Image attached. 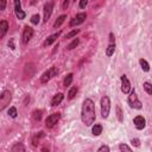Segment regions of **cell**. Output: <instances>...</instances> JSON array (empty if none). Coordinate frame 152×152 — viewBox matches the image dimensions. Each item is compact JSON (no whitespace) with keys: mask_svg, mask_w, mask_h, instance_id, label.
<instances>
[{"mask_svg":"<svg viewBox=\"0 0 152 152\" xmlns=\"http://www.w3.org/2000/svg\"><path fill=\"white\" fill-rule=\"evenodd\" d=\"M95 105L92 99H85L81 110V120L86 126H92L95 123Z\"/></svg>","mask_w":152,"mask_h":152,"instance_id":"6da1fadb","label":"cell"},{"mask_svg":"<svg viewBox=\"0 0 152 152\" xmlns=\"http://www.w3.org/2000/svg\"><path fill=\"white\" fill-rule=\"evenodd\" d=\"M127 104L130 105L131 108H134V109H141V108H143V104H141V102H140V100L138 99V95L136 94L134 89H133V90H131V93L128 94Z\"/></svg>","mask_w":152,"mask_h":152,"instance_id":"7a4b0ae2","label":"cell"},{"mask_svg":"<svg viewBox=\"0 0 152 152\" xmlns=\"http://www.w3.org/2000/svg\"><path fill=\"white\" fill-rule=\"evenodd\" d=\"M101 117L104 119H107L109 117V112H110V100L107 95L101 97Z\"/></svg>","mask_w":152,"mask_h":152,"instance_id":"3957f363","label":"cell"},{"mask_svg":"<svg viewBox=\"0 0 152 152\" xmlns=\"http://www.w3.org/2000/svg\"><path fill=\"white\" fill-rule=\"evenodd\" d=\"M12 100V94L10 90H4V92L1 93V95H0V110H5V108L10 105V102H11Z\"/></svg>","mask_w":152,"mask_h":152,"instance_id":"277c9868","label":"cell"},{"mask_svg":"<svg viewBox=\"0 0 152 152\" xmlns=\"http://www.w3.org/2000/svg\"><path fill=\"white\" fill-rule=\"evenodd\" d=\"M57 74H58V69L56 67H51L49 70H46L42 76H40V82H42V83H48L49 81L51 80L52 77H55Z\"/></svg>","mask_w":152,"mask_h":152,"instance_id":"5b68a950","label":"cell"},{"mask_svg":"<svg viewBox=\"0 0 152 152\" xmlns=\"http://www.w3.org/2000/svg\"><path fill=\"white\" fill-rule=\"evenodd\" d=\"M114 51H115V37H114L113 32H110L109 33V42H108V45L106 49V56L112 57L114 55Z\"/></svg>","mask_w":152,"mask_h":152,"instance_id":"8992f818","label":"cell"},{"mask_svg":"<svg viewBox=\"0 0 152 152\" xmlns=\"http://www.w3.org/2000/svg\"><path fill=\"white\" fill-rule=\"evenodd\" d=\"M120 81H121V92L124 94H130L131 90H132V86H131L128 77L124 74V75L120 76Z\"/></svg>","mask_w":152,"mask_h":152,"instance_id":"52a82bcc","label":"cell"},{"mask_svg":"<svg viewBox=\"0 0 152 152\" xmlns=\"http://www.w3.org/2000/svg\"><path fill=\"white\" fill-rule=\"evenodd\" d=\"M61 119V114L59 113H52V114H50L46 119H45V126L48 128H52L58 121Z\"/></svg>","mask_w":152,"mask_h":152,"instance_id":"ba28073f","label":"cell"},{"mask_svg":"<svg viewBox=\"0 0 152 152\" xmlns=\"http://www.w3.org/2000/svg\"><path fill=\"white\" fill-rule=\"evenodd\" d=\"M87 19V13L85 12H81V13H77L76 17H74L72 20H70V23H69V26L70 27H73V26H77L80 24H82L85 23V20Z\"/></svg>","mask_w":152,"mask_h":152,"instance_id":"9c48e42d","label":"cell"},{"mask_svg":"<svg viewBox=\"0 0 152 152\" xmlns=\"http://www.w3.org/2000/svg\"><path fill=\"white\" fill-rule=\"evenodd\" d=\"M13 4H14V13H16V17H17L19 20L25 19L26 13L23 11V8H22V3H20V0H14Z\"/></svg>","mask_w":152,"mask_h":152,"instance_id":"30bf717a","label":"cell"},{"mask_svg":"<svg viewBox=\"0 0 152 152\" xmlns=\"http://www.w3.org/2000/svg\"><path fill=\"white\" fill-rule=\"evenodd\" d=\"M33 37V29L30 27V26H25L24 30H23V35H22V40H23V44H27L30 40H31V38Z\"/></svg>","mask_w":152,"mask_h":152,"instance_id":"8fae6325","label":"cell"},{"mask_svg":"<svg viewBox=\"0 0 152 152\" xmlns=\"http://www.w3.org/2000/svg\"><path fill=\"white\" fill-rule=\"evenodd\" d=\"M52 10H54V1H48L45 5H44V18H43V22L44 23H46L48 20H49V18H50V16H51V13H52Z\"/></svg>","mask_w":152,"mask_h":152,"instance_id":"7c38bea8","label":"cell"},{"mask_svg":"<svg viewBox=\"0 0 152 152\" xmlns=\"http://www.w3.org/2000/svg\"><path fill=\"white\" fill-rule=\"evenodd\" d=\"M133 124H134V126H136L137 130L141 131V130H144L145 126H146V120H145V118L143 115H137L133 119Z\"/></svg>","mask_w":152,"mask_h":152,"instance_id":"4fadbf2b","label":"cell"},{"mask_svg":"<svg viewBox=\"0 0 152 152\" xmlns=\"http://www.w3.org/2000/svg\"><path fill=\"white\" fill-rule=\"evenodd\" d=\"M59 36H61V31H58L57 33H54V35H51V36H49V37L45 39V42L43 43V46H50L51 44H54Z\"/></svg>","mask_w":152,"mask_h":152,"instance_id":"5bb4252c","label":"cell"},{"mask_svg":"<svg viewBox=\"0 0 152 152\" xmlns=\"http://www.w3.org/2000/svg\"><path fill=\"white\" fill-rule=\"evenodd\" d=\"M63 99H64V94L63 93H57L51 100V106L56 107V106L61 105V104H62V101H63Z\"/></svg>","mask_w":152,"mask_h":152,"instance_id":"9a60e30c","label":"cell"},{"mask_svg":"<svg viewBox=\"0 0 152 152\" xmlns=\"http://www.w3.org/2000/svg\"><path fill=\"white\" fill-rule=\"evenodd\" d=\"M7 31H8V23L6 20H1L0 22V38H4Z\"/></svg>","mask_w":152,"mask_h":152,"instance_id":"2e32d148","label":"cell"},{"mask_svg":"<svg viewBox=\"0 0 152 152\" xmlns=\"http://www.w3.org/2000/svg\"><path fill=\"white\" fill-rule=\"evenodd\" d=\"M43 137H44V132H43V131H40V132H38V133H36L33 136V138H32V145H33V147L38 146L39 141H40V138H43Z\"/></svg>","mask_w":152,"mask_h":152,"instance_id":"e0dca14e","label":"cell"},{"mask_svg":"<svg viewBox=\"0 0 152 152\" xmlns=\"http://www.w3.org/2000/svg\"><path fill=\"white\" fill-rule=\"evenodd\" d=\"M102 130H104L102 125H101V124H95V125L93 126V128H92V133H93L95 137H97V136H100L101 133H102Z\"/></svg>","mask_w":152,"mask_h":152,"instance_id":"ac0fdd59","label":"cell"},{"mask_svg":"<svg viewBox=\"0 0 152 152\" xmlns=\"http://www.w3.org/2000/svg\"><path fill=\"white\" fill-rule=\"evenodd\" d=\"M139 64H140L141 69H143V72H145V73L150 72V64H149V62H147L146 59L140 58V59H139Z\"/></svg>","mask_w":152,"mask_h":152,"instance_id":"d6986e66","label":"cell"},{"mask_svg":"<svg viewBox=\"0 0 152 152\" xmlns=\"http://www.w3.org/2000/svg\"><path fill=\"white\" fill-rule=\"evenodd\" d=\"M73 80H74V74L73 73H70V74H68L67 76H65V78H64V81H63V86L67 88V87H69L70 85L73 83Z\"/></svg>","mask_w":152,"mask_h":152,"instance_id":"ffe728a7","label":"cell"},{"mask_svg":"<svg viewBox=\"0 0 152 152\" xmlns=\"http://www.w3.org/2000/svg\"><path fill=\"white\" fill-rule=\"evenodd\" d=\"M67 19V14H62V16H59L58 18H57V20L54 23V27L55 29H57V27H59L61 25H62L63 23H64V20Z\"/></svg>","mask_w":152,"mask_h":152,"instance_id":"44dd1931","label":"cell"},{"mask_svg":"<svg viewBox=\"0 0 152 152\" xmlns=\"http://www.w3.org/2000/svg\"><path fill=\"white\" fill-rule=\"evenodd\" d=\"M77 92H78V88H77L76 86L72 87V88L69 89V92H68V99H69V100H73V99L76 96Z\"/></svg>","mask_w":152,"mask_h":152,"instance_id":"7402d4cb","label":"cell"},{"mask_svg":"<svg viewBox=\"0 0 152 152\" xmlns=\"http://www.w3.org/2000/svg\"><path fill=\"white\" fill-rule=\"evenodd\" d=\"M25 146L23 145V144H16V145H13L12 146V149H11V151L12 152H25Z\"/></svg>","mask_w":152,"mask_h":152,"instance_id":"603a6c76","label":"cell"},{"mask_svg":"<svg viewBox=\"0 0 152 152\" xmlns=\"http://www.w3.org/2000/svg\"><path fill=\"white\" fill-rule=\"evenodd\" d=\"M117 117L119 123H124V114H123V110H121L120 105H117Z\"/></svg>","mask_w":152,"mask_h":152,"instance_id":"cb8c5ba5","label":"cell"},{"mask_svg":"<svg viewBox=\"0 0 152 152\" xmlns=\"http://www.w3.org/2000/svg\"><path fill=\"white\" fill-rule=\"evenodd\" d=\"M7 113H8V117H11L12 119H16L18 117V112H17V108L16 107H10Z\"/></svg>","mask_w":152,"mask_h":152,"instance_id":"d4e9b609","label":"cell"},{"mask_svg":"<svg viewBox=\"0 0 152 152\" xmlns=\"http://www.w3.org/2000/svg\"><path fill=\"white\" fill-rule=\"evenodd\" d=\"M143 87H144V90L149 95H152V85L150 82H144Z\"/></svg>","mask_w":152,"mask_h":152,"instance_id":"484cf974","label":"cell"},{"mask_svg":"<svg viewBox=\"0 0 152 152\" xmlns=\"http://www.w3.org/2000/svg\"><path fill=\"white\" fill-rule=\"evenodd\" d=\"M32 118H33L36 121H39L40 119H42V110H40V109H36L35 112L32 113Z\"/></svg>","mask_w":152,"mask_h":152,"instance_id":"4316f807","label":"cell"},{"mask_svg":"<svg viewBox=\"0 0 152 152\" xmlns=\"http://www.w3.org/2000/svg\"><path fill=\"white\" fill-rule=\"evenodd\" d=\"M78 44H80V39H78V38H75V39L73 40V42L67 46V49H68V50H73V49H75Z\"/></svg>","mask_w":152,"mask_h":152,"instance_id":"83f0119b","label":"cell"},{"mask_svg":"<svg viewBox=\"0 0 152 152\" xmlns=\"http://www.w3.org/2000/svg\"><path fill=\"white\" fill-rule=\"evenodd\" d=\"M39 20H40V16L39 14H33L31 17V19H30V22H31V24H33V25H38Z\"/></svg>","mask_w":152,"mask_h":152,"instance_id":"f1b7e54d","label":"cell"},{"mask_svg":"<svg viewBox=\"0 0 152 152\" xmlns=\"http://www.w3.org/2000/svg\"><path fill=\"white\" fill-rule=\"evenodd\" d=\"M77 33H80V29H75V30H73V31H70L69 33H67L65 38H73V37H76Z\"/></svg>","mask_w":152,"mask_h":152,"instance_id":"f546056e","label":"cell"},{"mask_svg":"<svg viewBox=\"0 0 152 152\" xmlns=\"http://www.w3.org/2000/svg\"><path fill=\"white\" fill-rule=\"evenodd\" d=\"M131 144H132L133 146H136V147H139L140 146V140L138 138H133V139H131Z\"/></svg>","mask_w":152,"mask_h":152,"instance_id":"4dcf8cb0","label":"cell"},{"mask_svg":"<svg viewBox=\"0 0 152 152\" xmlns=\"http://www.w3.org/2000/svg\"><path fill=\"white\" fill-rule=\"evenodd\" d=\"M88 1L89 0H80V3H78V6H80V8H86L87 7V5H88Z\"/></svg>","mask_w":152,"mask_h":152,"instance_id":"1f68e13d","label":"cell"},{"mask_svg":"<svg viewBox=\"0 0 152 152\" xmlns=\"http://www.w3.org/2000/svg\"><path fill=\"white\" fill-rule=\"evenodd\" d=\"M119 150L120 151H131L132 149H131L128 145H126V144H120L119 145Z\"/></svg>","mask_w":152,"mask_h":152,"instance_id":"d6a6232c","label":"cell"},{"mask_svg":"<svg viewBox=\"0 0 152 152\" xmlns=\"http://www.w3.org/2000/svg\"><path fill=\"white\" fill-rule=\"evenodd\" d=\"M7 45H8V48L11 49V50H14L16 49V45H14V39L13 38H11L8 40V43H7Z\"/></svg>","mask_w":152,"mask_h":152,"instance_id":"836d02e7","label":"cell"},{"mask_svg":"<svg viewBox=\"0 0 152 152\" xmlns=\"http://www.w3.org/2000/svg\"><path fill=\"white\" fill-rule=\"evenodd\" d=\"M97 151H99V152H102V151L109 152V151H110V149H109V146H107V145H102V146H100V147L97 149Z\"/></svg>","mask_w":152,"mask_h":152,"instance_id":"e575fe53","label":"cell"},{"mask_svg":"<svg viewBox=\"0 0 152 152\" xmlns=\"http://www.w3.org/2000/svg\"><path fill=\"white\" fill-rule=\"evenodd\" d=\"M6 0H0V10H1V11H4V10L6 8Z\"/></svg>","mask_w":152,"mask_h":152,"instance_id":"d590c367","label":"cell"},{"mask_svg":"<svg viewBox=\"0 0 152 152\" xmlns=\"http://www.w3.org/2000/svg\"><path fill=\"white\" fill-rule=\"evenodd\" d=\"M69 3H70V0H63L62 8H63V10H67V8H68V6H69Z\"/></svg>","mask_w":152,"mask_h":152,"instance_id":"8d00e7d4","label":"cell"},{"mask_svg":"<svg viewBox=\"0 0 152 152\" xmlns=\"http://www.w3.org/2000/svg\"><path fill=\"white\" fill-rule=\"evenodd\" d=\"M75 1H76V0H75Z\"/></svg>","mask_w":152,"mask_h":152,"instance_id":"74e56055","label":"cell"}]
</instances>
